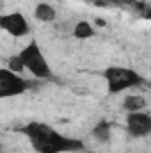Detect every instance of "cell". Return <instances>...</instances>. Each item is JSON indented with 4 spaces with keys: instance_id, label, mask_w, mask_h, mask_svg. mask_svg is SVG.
<instances>
[{
    "instance_id": "1",
    "label": "cell",
    "mask_w": 151,
    "mask_h": 153,
    "mask_svg": "<svg viewBox=\"0 0 151 153\" xmlns=\"http://www.w3.org/2000/svg\"><path fill=\"white\" fill-rule=\"evenodd\" d=\"M21 132L29 137L32 148L38 153H71L84 150V143L78 139H70L61 135L57 130L32 121L21 128Z\"/></svg>"
},
{
    "instance_id": "2",
    "label": "cell",
    "mask_w": 151,
    "mask_h": 153,
    "mask_svg": "<svg viewBox=\"0 0 151 153\" xmlns=\"http://www.w3.org/2000/svg\"><path fill=\"white\" fill-rule=\"evenodd\" d=\"M18 55L23 62V68H27L36 78H43V80L52 78V70L46 62V57L43 55L39 48L38 41H30Z\"/></svg>"
},
{
    "instance_id": "3",
    "label": "cell",
    "mask_w": 151,
    "mask_h": 153,
    "mask_svg": "<svg viewBox=\"0 0 151 153\" xmlns=\"http://www.w3.org/2000/svg\"><path fill=\"white\" fill-rule=\"evenodd\" d=\"M103 76L109 82V93H121L124 89L146 84V80L139 75L137 71L130 70V68H107L103 71Z\"/></svg>"
},
{
    "instance_id": "4",
    "label": "cell",
    "mask_w": 151,
    "mask_h": 153,
    "mask_svg": "<svg viewBox=\"0 0 151 153\" xmlns=\"http://www.w3.org/2000/svg\"><path fill=\"white\" fill-rule=\"evenodd\" d=\"M30 85L32 84L29 80H25L18 73H14L11 70H5V68H0V100L23 94Z\"/></svg>"
},
{
    "instance_id": "5",
    "label": "cell",
    "mask_w": 151,
    "mask_h": 153,
    "mask_svg": "<svg viewBox=\"0 0 151 153\" xmlns=\"http://www.w3.org/2000/svg\"><path fill=\"white\" fill-rule=\"evenodd\" d=\"M0 29L5 30L7 34L14 36V38H21L27 36L30 27L25 20V16L21 13H11V14H2L0 16Z\"/></svg>"
},
{
    "instance_id": "6",
    "label": "cell",
    "mask_w": 151,
    "mask_h": 153,
    "mask_svg": "<svg viewBox=\"0 0 151 153\" xmlns=\"http://www.w3.org/2000/svg\"><path fill=\"white\" fill-rule=\"evenodd\" d=\"M126 126L128 132L133 137H144L151 132V117L144 112H130L126 116Z\"/></svg>"
},
{
    "instance_id": "7",
    "label": "cell",
    "mask_w": 151,
    "mask_h": 153,
    "mask_svg": "<svg viewBox=\"0 0 151 153\" xmlns=\"http://www.w3.org/2000/svg\"><path fill=\"white\" fill-rule=\"evenodd\" d=\"M146 105H148V102H146V98L141 96V94H130V96H126V98L123 100V107H124L128 112H139V111H142Z\"/></svg>"
},
{
    "instance_id": "8",
    "label": "cell",
    "mask_w": 151,
    "mask_h": 153,
    "mask_svg": "<svg viewBox=\"0 0 151 153\" xmlns=\"http://www.w3.org/2000/svg\"><path fill=\"white\" fill-rule=\"evenodd\" d=\"M34 16L38 18L39 22H43V23H48V22H53L55 20V9L50 5V4H46V2H41L36 5V11H34Z\"/></svg>"
},
{
    "instance_id": "9",
    "label": "cell",
    "mask_w": 151,
    "mask_h": 153,
    "mask_svg": "<svg viewBox=\"0 0 151 153\" xmlns=\"http://www.w3.org/2000/svg\"><path fill=\"white\" fill-rule=\"evenodd\" d=\"M93 137L100 143H109L110 141V123L107 119H100L98 125L93 128Z\"/></svg>"
},
{
    "instance_id": "10",
    "label": "cell",
    "mask_w": 151,
    "mask_h": 153,
    "mask_svg": "<svg viewBox=\"0 0 151 153\" xmlns=\"http://www.w3.org/2000/svg\"><path fill=\"white\" fill-rule=\"evenodd\" d=\"M73 36H75L76 39H89V38L94 36V29H93V25H91L89 22L82 20V22H78V23L75 25Z\"/></svg>"
},
{
    "instance_id": "11",
    "label": "cell",
    "mask_w": 151,
    "mask_h": 153,
    "mask_svg": "<svg viewBox=\"0 0 151 153\" xmlns=\"http://www.w3.org/2000/svg\"><path fill=\"white\" fill-rule=\"evenodd\" d=\"M9 70L14 71V73L23 71V62H21L20 55H13V57H9Z\"/></svg>"
},
{
    "instance_id": "12",
    "label": "cell",
    "mask_w": 151,
    "mask_h": 153,
    "mask_svg": "<svg viewBox=\"0 0 151 153\" xmlns=\"http://www.w3.org/2000/svg\"><path fill=\"white\" fill-rule=\"evenodd\" d=\"M96 25H98V27H105L107 23H105V20H103V18H96Z\"/></svg>"
},
{
    "instance_id": "13",
    "label": "cell",
    "mask_w": 151,
    "mask_h": 153,
    "mask_svg": "<svg viewBox=\"0 0 151 153\" xmlns=\"http://www.w3.org/2000/svg\"><path fill=\"white\" fill-rule=\"evenodd\" d=\"M0 153H2V144H0Z\"/></svg>"
},
{
    "instance_id": "14",
    "label": "cell",
    "mask_w": 151,
    "mask_h": 153,
    "mask_svg": "<svg viewBox=\"0 0 151 153\" xmlns=\"http://www.w3.org/2000/svg\"><path fill=\"white\" fill-rule=\"evenodd\" d=\"M87 153H93V152H87Z\"/></svg>"
}]
</instances>
